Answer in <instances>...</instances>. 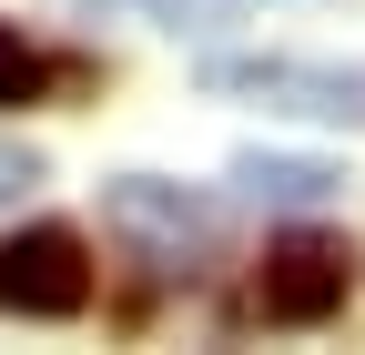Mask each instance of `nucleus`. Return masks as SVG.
<instances>
[{
	"mask_svg": "<svg viewBox=\"0 0 365 355\" xmlns=\"http://www.w3.org/2000/svg\"><path fill=\"white\" fill-rule=\"evenodd\" d=\"M102 213H112V234H132L153 264H182V254L213 244V203L182 193V183H163V173H122V183H102Z\"/></svg>",
	"mask_w": 365,
	"mask_h": 355,
	"instance_id": "nucleus-4",
	"label": "nucleus"
},
{
	"mask_svg": "<svg viewBox=\"0 0 365 355\" xmlns=\"http://www.w3.org/2000/svg\"><path fill=\"white\" fill-rule=\"evenodd\" d=\"M345 294H355V254L335 234L294 224V234L264 244V274H254V315L264 325H325V315H345Z\"/></svg>",
	"mask_w": 365,
	"mask_h": 355,
	"instance_id": "nucleus-1",
	"label": "nucleus"
},
{
	"mask_svg": "<svg viewBox=\"0 0 365 355\" xmlns=\"http://www.w3.org/2000/svg\"><path fill=\"white\" fill-rule=\"evenodd\" d=\"M41 183V153H21V143H0V213H11L21 193Z\"/></svg>",
	"mask_w": 365,
	"mask_h": 355,
	"instance_id": "nucleus-8",
	"label": "nucleus"
},
{
	"mask_svg": "<svg viewBox=\"0 0 365 355\" xmlns=\"http://www.w3.org/2000/svg\"><path fill=\"white\" fill-rule=\"evenodd\" d=\"M81 304H91V254H81V234L31 224V234L0 244V315L61 325V315H81Z\"/></svg>",
	"mask_w": 365,
	"mask_h": 355,
	"instance_id": "nucleus-2",
	"label": "nucleus"
},
{
	"mask_svg": "<svg viewBox=\"0 0 365 355\" xmlns=\"http://www.w3.org/2000/svg\"><path fill=\"white\" fill-rule=\"evenodd\" d=\"M153 21H173V31H213V21H244L254 0H143Z\"/></svg>",
	"mask_w": 365,
	"mask_h": 355,
	"instance_id": "nucleus-7",
	"label": "nucleus"
},
{
	"mask_svg": "<svg viewBox=\"0 0 365 355\" xmlns=\"http://www.w3.org/2000/svg\"><path fill=\"white\" fill-rule=\"evenodd\" d=\"M203 92H244V102H274V112H314V122H355L365 112V71H335V61H203Z\"/></svg>",
	"mask_w": 365,
	"mask_h": 355,
	"instance_id": "nucleus-3",
	"label": "nucleus"
},
{
	"mask_svg": "<svg viewBox=\"0 0 365 355\" xmlns=\"http://www.w3.org/2000/svg\"><path fill=\"white\" fill-rule=\"evenodd\" d=\"M234 183H244L254 203L314 213V203H335V193H345V163H314V153H244V163H234Z\"/></svg>",
	"mask_w": 365,
	"mask_h": 355,
	"instance_id": "nucleus-5",
	"label": "nucleus"
},
{
	"mask_svg": "<svg viewBox=\"0 0 365 355\" xmlns=\"http://www.w3.org/2000/svg\"><path fill=\"white\" fill-rule=\"evenodd\" d=\"M41 92H51V61L0 21V112H21V102H41Z\"/></svg>",
	"mask_w": 365,
	"mask_h": 355,
	"instance_id": "nucleus-6",
	"label": "nucleus"
}]
</instances>
